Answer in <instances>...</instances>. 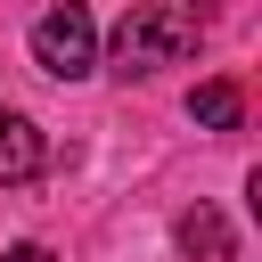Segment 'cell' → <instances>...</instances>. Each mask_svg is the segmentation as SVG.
<instances>
[{"label": "cell", "instance_id": "4", "mask_svg": "<svg viewBox=\"0 0 262 262\" xmlns=\"http://www.w3.org/2000/svg\"><path fill=\"white\" fill-rule=\"evenodd\" d=\"M41 164H49L41 123L16 115V106H0V180H8V188H16V180H41Z\"/></svg>", "mask_w": 262, "mask_h": 262}, {"label": "cell", "instance_id": "2", "mask_svg": "<svg viewBox=\"0 0 262 262\" xmlns=\"http://www.w3.org/2000/svg\"><path fill=\"white\" fill-rule=\"evenodd\" d=\"M33 66H41L49 82H82V74L98 66V25H90V8H82V0H66V8L33 16Z\"/></svg>", "mask_w": 262, "mask_h": 262}, {"label": "cell", "instance_id": "6", "mask_svg": "<svg viewBox=\"0 0 262 262\" xmlns=\"http://www.w3.org/2000/svg\"><path fill=\"white\" fill-rule=\"evenodd\" d=\"M0 262H49V246H33V237H25V246H8Z\"/></svg>", "mask_w": 262, "mask_h": 262}, {"label": "cell", "instance_id": "1", "mask_svg": "<svg viewBox=\"0 0 262 262\" xmlns=\"http://www.w3.org/2000/svg\"><path fill=\"white\" fill-rule=\"evenodd\" d=\"M196 41H205V0H139V8L115 25L106 66H115L123 82H147V74L180 66Z\"/></svg>", "mask_w": 262, "mask_h": 262}, {"label": "cell", "instance_id": "3", "mask_svg": "<svg viewBox=\"0 0 262 262\" xmlns=\"http://www.w3.org/2000/svg\"><path fill=\"white\" fill-rule=\"evenodd\" d=\"M172 237H180L188 262H237V229H229L221 205H188V213L172 221Z\"/></svg>", "mask_w": 262, "mask_h": 262}, {"label": "cell", "instance_id": "5", "mask_svg": "<svg viewBox=\"0 0 262 262\" xmlns=\"http://www.w3.org/2000/svg\"><path fill=\"white\" fill-rule=\"evenodd\" d=\"M188 123H196V131H237V123H246V90H237L229 74L196 82V90H188Z\"/></svg>", "mask_w": 262, "mask_h": 262}]
</instances>
